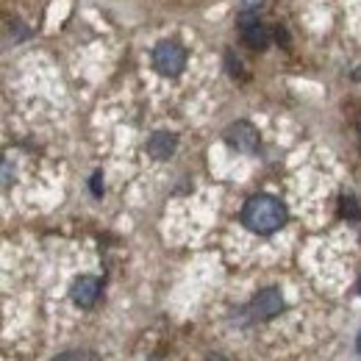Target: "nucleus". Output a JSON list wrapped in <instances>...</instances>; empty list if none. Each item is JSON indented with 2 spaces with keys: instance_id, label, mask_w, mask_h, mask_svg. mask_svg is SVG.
I'll use <instances>...</instances> for the list:
<instances>
[{
  "instance_id": "nucleus-1",
  "label": "nucleus",
  "mask_w": 361,
  "mask_h": 361,
  "mask_svg": "<svg viewBox=\"0 0 361 361\" xmlns=\"http://www.w3.org/2000/svg\"><path fill=\"white\" fill-rule=\"evenodd\" d=\"M286 220H289L286 206L272 195H253L242 209V223L253 233H262V236H270L275 231H281L286 226Z\"/></svg>"
},
{
  "instance_id": "nucleus-2",
  "label": "nucleus",
  "mask_w": 361,
  "mask_h": 361,
  "mask_svg": "<svg viewBox=\"0 0 361 361\" xmlns=\"http://www.w3.org/2000/svg\"><path fill=\"white\" fill-rule=\"evenodd\" d=\"M153 67L164 78H178L186 67V50L176 39H161L153 47Z\"/></svg>"
},
{
  "instance_id": "nucleus-3",
  "label": "nucleus",
  "mask_w": 361,
  "mask_h": 361,
  "mask_svg": "<svg viewBox=\"0 0 361 361\" xmlns=\"http://www.w3.org/2000/svg\"><path fill=\"white\" fill-rule=\"evenodd\" d=\"M226 142L233 150H239V153H256L259 145H262V136H259L253 123L236 120V123H231L226 128Z\"/></svg>"
},
{
  "instance_id": "nucleus-4",
  "label": "nucleus",
  "mask_w": 361,
  "mask_h": 361,
  "mask_svg": "<svg viewBox=\"0 0 361 361\" xmlns=\"http://www.w3.org/2000/svg\"><path fill=\"white\" fill-rule=\"evenodd\" d=\"M283 309H286L283 295H281V289H275V286L259 289V292L253 295V300H250V314H253V319H272V317L281 314Z\"/></svg>"
},
{
  "instance_id": "nucleus-5",
  "label": "nucleus",
  "mask_w": 361,
  "mask_h": 361,
  "mask_svg": "<svg viewBox=\"0 0 361 361\" xmlns=\"http://www.w3.org/2000/svg\"><path fill=\"white\" fill-rule=\"evenodd\" d=\"M70 298H73L75 306L92 309V306L97 303V298H100V281H97L94 275H81V278H75V283H73V289H70Z\"/></svg>"
},
{
  "instance_id": "nucleus-6",
  "label": "nucleus",
  "mask_w": 361,
  "mask_h": 361,
  "mask_svg": "<svg viewBox=\"0 0 361 361\" xmlns=\"http://www.w3.org/2000/svg\"><path fill=\"white\" fill-rule=\"evenodd\" d=\"M176 150H178V136L170 134V131H153L147 139V153L156 161H167Z\"/></svg>"
},
{
  "instance_id": "nucleus-7",
  "label": "nucleus",
  "mask_w": 361,
  "mask_h": 361,
  "mask_svg": "<svg viewBox=\"0 0 361 361\" xmlns=\"http://www.w3.org/2000/svg\"><path fill=\"white\" fill-rule=\"evenodd\" d=\"M242 39H245V45L250 47V50H264V47L270 45V31H267V25L262 20H256L253 25L242 28Z\"/></svg>"
},
{
  "instance_id": "nucleus-8",
  "label": "nucleus",
  "mask_w": 361,
  "mask_h": 361,
  "mask_svg": "<svg viewBox=\"0 0 361 361\" xmlns=\"http://www.w3.org/2000/svg\"><path fill=\"white\" fill-rule=\"evenodd\" d=\"M342 214L359 220L361 212H359V206H356V200H353V195H342Z\"/></svg>"
},
{
  "instance_id": "nucleus-9",
  "label": "nucleus",
  "mask_w": 361,
  "mask_h": 361,
  "mask_svg": "<svg viewBox=\"0 0 361 361\" xmlns=\"http://www.w3.org/2000/svg\"><path fill=\"white\" fill-rule=\"evenodd\" d=\"M90 186H92V195H94V197H103V173H100V170L92 176Z\"/></svg>"
},
{
  "instance_id": "nucleus-10",
  "label": "nucleus",
  "mask_w": 361,
  "mask_h": 361,
  "mask_svg": "<svg viewBox=\"0 0 361 361\" xmlns=\"http://www.w3.org/2000/svg\"><path fill=\"white\" fill-rule=\"evenodd\" d=\"M245 3V8H250V11H259V6L264 3V0H242Z\"/></svg>"
},
{
  "instance_id": "nucleus-11",
  "label": "nucleus",
  "mask_w": 361,
  "mask_h": 361,
  "mask_svg": "<svg viewBox=\"0 0 361 361\" xmlns=\"http://www.w3.org/2000/svg\"><path fill=\"white\" fill-rule=\"evenodd\" d=\"M356 350L361 353V334H359V339H356Z\"/></svg>"
},
{
  "instance_id": "nucleus-12",
  "label": "nucleus",
  "mask_w": 361,
  "mask_h": 361,
  "mask_svg": "<svg viewBox=\"0 0 361 361\" xmlns=\"http://www.w3.org/2000/svg\"><path fill=\"white\" fill-rule=\"evenodd\" d=\"M359 147H361V120H359Z\"/></svg>"
},
{
  "instance_id": "nucleus-13",
  "label": "nucleus",
  "mask_w": 361,
  "mask_h": 361,
  "mask_svg": "<svg viewBox=\"0 0 361 361\" xmlns=\"http://www.w3.org/2000/svg\"><path fill=\"white\" fill-rule=\"evenodd\" d=\"M359 295H361V278H359Z\"/></svg>"
}]
</instances>
